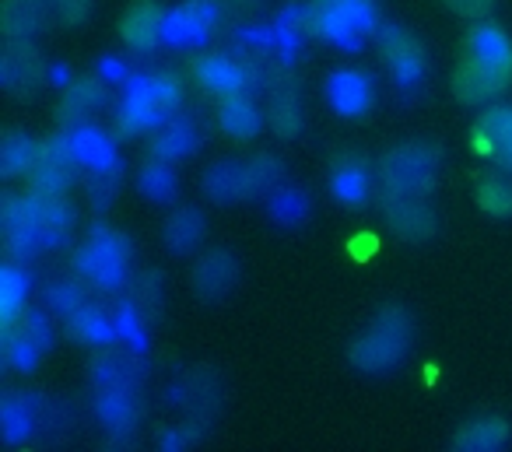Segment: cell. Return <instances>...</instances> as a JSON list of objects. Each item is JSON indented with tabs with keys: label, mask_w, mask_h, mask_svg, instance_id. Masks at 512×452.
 <instances>
[{
	"label": "cell",
	"mask_w": 512,
	"mask_h": 452,
	"mask_svg": "<svg viewBox=\"0 0 512 452\" xmlns=\"http://www.w3.org/2000/svg\"><path fill=\"white\" fill-rule=\"evenodd\" d=\"M411 330V316L400 305H386L383 312H376L369 330L351 344V365L369 375L397 368L400 358L407 354V347H411Z\"/></svg>",
	"instance_id": "obj_1"
},
{
	"label": "cell",
	"mask_w": 512,
	"mask_h": 452,
	"mask_svg": "<svg viewBox=\"0 0 512 452\" xmlns=\"http://www.w3.org/2000/svg\"><path fill=\"white\" fill-rule=\"evenodd\" d=\"M46 305L60 316H74V312L85 305V288L78 281H57L50 291H46Z\"/></svg>",
	"instance_id": "obj_41"
},
{
	"label": "cell",
	"mask_w": 512,
	"mask_h": 452,
	"mask_svg": "<svg viewBox=\"0 0 512 452\" xmlns=\"http://www.w3.org/2000/svg\"><path fill=\"white\" fill-rule=\"evenodd\" d=\"M165 11L151 0H137L123 18V43L130 53H155L165 43Z\"/></svg>",
	"instance_id": "obj_12"
},
{
	"label": "cell",
	"mask_w": 512,
	"mask_h": 452,
	"mask_svg": "<svg viewBox=\"0 0 512 452\" xmlns=\"http://www.w3.org/2000/svg\"><path fill=\"white\" fill-rule=\"evenodd\" d=\"M467 57H474V60H481V64L512 74V43L505 39L502 29H495V25H477V29L470 32Z\"/></svg>",
	"instance_id": "obj_22"
},
{
	"label": "cell",
	"mask_w": 512,
	"mask_h": 452,
	"mask_svg": "<svg viewBox=\"0 0 512 452\" xmlns=\"http://www.w3.org/2000/svg\"><path fill=\"white\" fill-rule=\"evenodd\" d=\"M235 281H239V263L228 249H211L193 267V291L204 302H221L235 288Z\"/></svg>",
	"instance_id": "obj_11"
},
{
	"label": "cell",
	"mask_w": 512,
	"mask_h": 452,
	"mask_svg": "<svg viewBox=\"0 0 512 452\" xmlns=\"http://www.w3.org/2000/svg\"><path fill=\"white\" fill-rule=\"evenodd\" d=\"M200 239H204V218H200L197 207H183V211L172 214L169 225H165V246L176 256L193 253V249L200 246Z\"/></svg>",
	"instance_id": "obj_27"
},
{
	"label": "cell",
	"mask_w": 512,
	"mask_h": 452,
	"mask_svg": "<svg viewBox=\"0 0 512 452\" xmlns=\"http://www.w3.org/2000/svg\"><path fill=\"white\" fill-rule=\"evenodd\" d=\"M509 442V424L502 417H474L470 424H463L453 438V449L460 452H495V449H505Z\"/></svg>",
	"instance_id": "obj_19"
},
{
	"label": "cell",
	"mask_w": 512,
	"mask_h": 452,
	"mask_svg": "<svg viewBox=\"0 0 512 452\" xmlns=\"http://www.w3.org/2000/svg\"><path fill=\"white\" fill-rule=\"evenodd\" d=\"M316 8H327V11H337V15L351 18L358 22L365 32L376 25V0H316Z\"/></svg>",
	"instance_id": "obj_40"
},
{
	"label": "cell",
	"mask_w": 512,
	"mask_h": 452,
	"mask_svg": "<svg viewBox=\"0 0 512 452\" xmlns=\"http://www.w3.org/2000/svg\"><path fill=\"white\" fill-rule=\"evenodd\" d=\"M25 298H29V277L18 267L0 270V316H4V326L22 316Z\"/></svg>",
	"instance_id": "obj_33"
},
{
	"label": "cell",
	"mask_w": 512,
	"mask_h": 452,
	"mask_svg": "<svg viewBox=\"0 0 512 452\" xmlns=\"http://www.w3.org/2000/svg\"><path fill=\"white\" fill-rule=\"evenodd\" d=\"M71 319V333L78 340H88V344H109L116 340V312H106L99 305H81Z\"/></svg>",
	"instance_id": "obj_26"
},
{
	"label": "cell",
	"mask_w": 512,
	"mask_h": 452,
	"mask_svg": "<svg viewBox=\"0 0 512 452\" xmlns=\"http://www.w3.org/2000/svg\"><path fill=\"white\" fill-rule=\"evenodd\" d=\"M109 99L106 92V81L102 78H92V81H78V85L67 88V99H64V109H60V120L67 127H81L95 109H102Z\"/></svg>",
	"instance_id": "obj_23"
},
{
	"label": "cell",
	"mask_w": 512,
	"mask_h": 452,
	"mask_svg": "<svg viewBox=\"0 0 512 452\" xmlns=\"http://www.w3.org/2000/svg\"><path fill=\"white\" fill-rule=\"evenodd\" d=\"M383 214L390 228L407 242H421L435 232V214L425 204V193H404V190H386L383 193Z\"/></svg>",
	"instance_id": "obj_6"
},
{
	"label": "cell",
	"mask_w": 512,
	"mask_h": 452,
	"mask_svg": "<svg viewBox=\"0 0 512 452\" xmlns=\"http://www.w3.org/2000/svg\"><path fill=\"white\" fill-rule=\"evenodd\" d=\"M204 190L214 204H235V200L249 197L246 162H214L204 176Z\"/></svg>",
	"instance_id": "obj_18"
},
{
	"label": "cell",
	"mask_w": 512,
	"mask_h": 452,
	"mask_svg": "<svg viewBox=\"0 0 512 452\" xmlns=\"http://www.w3.org/2000/svg\"><path fill=\"white\" fill-rule=\"evenodd\" d=\"M498 0H446V8L456 11L460 18H474V22H481V18H488L491 11H495Z\"/></svg>",
	"instance_id": "obj_45"
},
{
	"label": "cell",
	"mask_w": 512,
	"mask_h": 452,
	"mask_svg": "<svg viewBox=\"0 0 512 452\" xmlns=\"http://www.w3.org/2000/svg\"><path fill=\"white\" fill-rule=\"evenodd\" d=\"M0 424H4V438H8V445H18L22 438H29V431H32L29 400L8 396V400H4V410H0Z\"/></svg>",
	"instance_id": "obj_39"
},
{
	"label": "cell",
	"mask_w": 512,
	"mask_h": 452,
	"mask_svg": "<svg viewBox=\"0 0 512 452\" xmlns=\"http://www.w3.org/2000/svg\"><path fill=\"white\" fill-rule=\"evenodd\" d=\"M193 71H197L200 85L221 95L246 92V85H249V71L235 57H228V53H207V57L197 60Z\"/></svg>",
	"instance_id": "obj_13"
},
{
	"label": "cell",
	"mask_w": 512,
	"mask_h": 452,
	"mask_svg": "<svg viewBox=\"0 0 512 452\" xmlns=\"http://www.w3.org/2000/svg\"><path fill=\"white\" fill-rule=\"evenodd\" d=\"M39 351H46V347L39 344L36 337H29L22 326H15V323L4 326V358L11 361V368H22V372H29V368L36 365Z\"/></svg>",
	"instance_id": "obj_35"
},
{
	"label": "cell",
	"mask_w": 512,
	"mask_h": 452,
	"mask_svg": "<svg viewBox=\"0 0 512 452\" xmlns=\"http://www.w3.org/2000/svg\"><path fill=\"white\" fill-rule=\"evenodd\" d=\"M383 183L386 190L428 193L439 179V151L432 144H400L383 155Z\"/></svg>",
	"instance_id": "obj_3"
},
{
	"label": "cell",
	"mask_w": 512,
	"mask_h": 452,
	"mask_svg": "<svg viewBox=\"0 0 512 452\" xmlns=\"http://www.w3.org/2000/svg\"><path fill=\"white\" fill-rule=\"evenodd\" d=\"M383 53L397 85L404 92H418L421 81H425V50H421L418 39L400 25H390V29H383Z\"/></svg>",
	"instance_id": "obj_7"
},
{
	"label": "cell",
	"mask_w": 512,
	"mask_h": 452,
	"mask_svg": "<svg viewBox=\"0 0 512 452\" xmlns=\"http://www.w3.org/2000/svg\"><path fill=\"white\" fill-rule=\"evenodd\" d=\"M376 235H358L355 242H351V256H355V260H369L372 253H376Z\"/></svg>",
	"instance_id": "obj_46"
},
{
	"label": "cell",
	"mask_w": 512,
	"mask_h": 452,
	"mask_svg": "<svg viewBox=\"0 0 512 452\" xmlns=\"http://www.w3.org/2000/svg\"><path fill=\"white\" fill-rule=\"evenodd\" d=\"M137 386H123V389H99V417L113 435H127L137 424Z\"/></svg>",
	"instance_id": "obj_20"
},
{
	"label": "cell",
	"mask_w": 512,
	"mask_h": 452,
	"mask_svg": "<svg viewBox=\"0 0 512 452\" xmlns=\"http://www.w3.org/2000/svg\"><path fill=\"white\" fill-rule=\"evenodd\" d=\"M512 74L509 71H498V67H488L481 60L467 57L460 67H456V78H453V92L460 102L467 106H484V102L498 99L509 85Z\"/></svg>",
	"instance_id": "obj_10"
},
{
	"label": "cell",
	"mask_w": 512,
	"mask_h": 452,
	"mask_svg": "<svg viewBox=\"0 0 512 452\" xmlns=\"http://www.w3.org/2000/svg\"><path fill=\"white\" fill-rule=\"evenodd\" d=\"M36 158H39V144H32L29 137L18 134V130H11V134L4 137V144H0V172H4V176L32 172Z\"/></svg>",
	"instance_id": "obj_32"
},
{
	"label": "cell",
	"mask_w": 512,
	"mask_h": 452,
	"mask_svg": "<svg viewBox=\"0 0 512 452\" xmlns=\"http://www.w3.org/2000/svg\"><path fill=\"white\" fill-rule=\"evenodd\" d=\"M46 64L39 57V50L29 39H11V46L0 57V85L8 88L11 95H29L43 85Z\"/></svg>",
	"instance_id": "obj_8"
},
{
	"label": "cell",
	"mask_w": 512,
	"mask_h": 452,
	"mask_svg": "<svg viewBox=\"0 0 512 452\" xmlns=\"http://www.w3.org/2000/svg\"><path fill=\"white\" fill-rule=\"evenodd\" d=\"M32 211H36V235L39 246H57V242L67 239L74 225V211L67 207L64 197H39L32 193Z\"/></svg>",
	"instance_id": "obj_16"
},
{
	"label": "cell",
	"mask_w": 512,
	"mask_h": 452,
	"mask_svg": "<svg viewBox=\"0 0 512 452\" xmlns=\"http://www.w3.org/2000/svg\"><path fill=\"white\" fill-rule=\"evenodd\" d=\"M158 305H162V281H158V274H144L137 284V309L158 312Z\"/></svg>",
	"instance_id": "obj_43"
},
{
	"label": "cell",
	"mask_w": 512,
	"mask_h": 452,
	"mask_svg": "<svg viewBox=\"0 0 512 452\" xmlns=\"http://www.w3.org/2000/svg\"><path fill=\"white\" fill-rule=\"evenodd\" d=\"M474 144H481L488 155L512 162V109L505 106H491L481 113L474 127Z\"/></svg>",
	"instance_id": "obj_17"
},
{
	"label": "cell",
	"mask_w": 512,
	"mask_h": 452,
	"mask_svg": "<svg viewBox=\"0 0 512 452\" xmlns=\"http://www.w3.org/2000/svg\"><path fill=\"white\" fill-rule=\"evenodd\" d=\"M74 169H78V158H74L71 137H50V141L39 144V158L29 172L32 193H39V197H60L71 186Z\"/></svg>",
	"instance_id": "obj_5"
},
{
	"label": "cell",
	"mask_w": 512,
	"mask_h": 452,
	"mask_svg": "<svg viewBox=\"0 0 512 452\" xmlns=\"http://www.w3.org/2000/svg\"><path fill=\"white\" fill-rule=\"evenodd\" d=\"M316 32H320L327 43L341 46V50H358L365 39V29L351 18L337 15V11H327V8H316Z\"/></svg>",
	"instance_id": "obj_31"
},
{
	"label": "cell",
	"mask_w": 512,
	"mask_h": 452,
	"mask_svg": "<svg viewBox=\"0 0 512 452\" xmlns=\"http://www.w3.org/2000/svg\"><path fill=\"white\" fill-rule=\"evenodd\" d=\"M197 144H200V137L190 120H165L162 134L155 137V155L165 158V162H176V158L190 155Z\"/></svg>",
	"instance_id": "obj_29"
},
{
	"label": "cell",
	"mask_w": 512,
	"mask_h": 452,
	"mask_svg": "<svg viewBox=\"0 0 512 452\" xmlns=\"http://www.w3.org/2000/svg\"><path fill=\"white\" fill-rule=\"evenodd\" d=\"M141 379V365L134 358H102L95 365V382L99 389H123V386H137Z\"/></svg>",
	"instance_id": "obj_36"
},
{
	"label": "cell",
	"mask_w": 512,
	"mask_h": 452,
	"mask_svg": "<svg viewBox=\"0 0 512 452\" xmlns=\"http://www.w3.org/2000/svg\"><path fill=\"white\" fill-rule=\"evenodd\" d=\"M246 172H249V197H260V193H274L281 186V162L274 155H256L246 162Z\"/></svg>",
	"instance_id": "obj_37"
},
{
	"label": "cell",
	"mask_w": 512,
	"mask_h": 452,
	"mask_svg": "<svg viewBox=\"0 0 512 452\" xmlns=\"http://www.w3.org/2000/svg\"><path fill=\"white\" fill-rule=\"evenodd\" d=\"M221 127H225L228 137H235V141H249V137H256V130H260V109L253 106V99L242 92L235 95H225V102H221Z\"/></svg>",
	"instance_id": "obj_25"
},
{
	"label": "cell",
	"mask_w": 512,
	"mask_h": 452,
	"mask_svg": "<svg viewBox=\"0 0 512 452\" xmlns=\"http://www.w3.org/2000/svg\"><path fill=\"white\" fill-rule=\"evenodd\" d=\"M137 186H141V193H148L151 200H172L176 197V172H172V162L158 158V162L144 165Z\"/></svg>",
	"instance_id": "obj_38"
},
{
	"label": "cell",
	"mask_w": 512,
	"mask_h": 452,
	"mask_svg": "<svg viewBox=\"0 0 512 452\" xmlns=\"http://www.w3.org/2000/svg\"><path fill=\"white\" fill-rule=\"evenodd\" d=\"M176 106H179L176 78H165V74L134 78L127 88V102H123L116 123H120L123 134H141V130L162 127L165 120H172Z\"/></svg>",
	"instance_id": "obj_2"
},
{
	"label": "cell",
	"mask_w": 512,
	"mask_h": 452,
	"mask_svg": "<svg viewBox=\"0 0 512 452\" xmlns=\"http://www.w3.org/2000/svg\"><path fill=\"white\" fill-rule=\"evenodd\" d=\"M50 8L57 18H64L67 25H78L88 18V11H92V0H50Z\"/></svg>",
	"instance_id": "obj_44"
},
{
	"label": "cell",
	"mask_w": 512,
	"mask_h": 452,
	"mask_svg": "<svg viewBox=\"0 0 512 452\" xmlns=\"http://www.w3.org/2000/svg\"><path fill=\"white\" fill-rule=\"evenodd\" d=\"M214 22H218V4L214 0H190L183 8L169 11V18H165V43L179 46V50L200 46L211 36Z\"/></svg>",
	"instance_id": "obj_9"
},
{
	"label": "cell",
	"mask_w": 512,
	"mask_h": 452,
	"mask_svg": "<svg viewBox=\"0 0 512 452\" xmlns=\"http://www.w3.org/2000/svg\"><path fill=\"white\" fill-rule=\"evenodd\" d=\"M71 137V148H74V158H78V165H85L88 172H95V169H113L116 165V151H113V141H109L102 130H95V127H74V134H67Z\"/></svg>",
	"instance_id": "obj_24"
},
{
	"label": "cell",
	"mask_w": 512,
	"mask_h": 452,
	"mask_svg": "<svg viewBox=\"0 0 512 452\" xmlns=\"http://www.w3.org/2000/svg\"><path fill=\"white\" fill-rule=\"evenodd\" d=\"M50 11V0H4L0 29L8 39H32L36 32H43Z\"/></svg>",
	"instance_id": "obj_15"
},
{
	"label": "cell",
	"mask_w": 512,
	"mask_h": 452,
	"mask_svg": "<svg viewBox=\"0 0 512 452\" xmlns=\"http://www.w3.org/2000/svg\"><path fill=\"white\" fill-rule=\"evenodd\" d=\"M302 123H306V116H302L299 92H295L292 85H281L278 92H274V99H271V127H274V134H278V137H299Z\"/></svg>",
	"instance_id": "obj_28"
},
{
	"label": "cell",
	"mask_w": 512,
	"mask_h": 452,
	"mask_svg": "<svg viewBox=\"0 0 512 452\" xmlns=\"http://www.w3.org/2000/svg\"><path fill=\"white\" fill-rule=\"evenodd\" d=\"M327 99L341 116H362L372 106V81L362 71H337L327 81Z\"/></svg>",
	"instance_id": "obj_14"
},
{
	"label": "cell",
	"mask_w": 512,
	"mask_h": 452,
	"mask_svg": "<svg viewBox=\"0 0 512 452\" xmlns=\"http://www.w3.org/2000/svg\"><path fill=\"white\" fill-rule=\"evenodd\" d=\"M85 183H88V193H92L95 204L106 207L109 200H113V193H116V165H113V169H95V172H88Z\"/></svg>",
	"instance_id": "obj_42"
},
{
	"label": "cell",
	"mask_w": 512,
	"mask_h": 452,
	"mask_svg": "<svg viewBox=\"0 0 512 452\" xmlns=\"http://www.w3.org/2000/svg\"><path fill=\"white\" fill-rule=\"evenodd\" d=\"M474 197L481 211L495 218H512V179H505L502 172H484L474 186Z\"/></svg>",
	"instance_id": "obj_30"
},
{
	"label": "cell",
	"mask_w": 512,
	"mask_h": 452,
	"mask_svg": "<svg viewBox=\"0 0 512 452\" xmlns=\"http://www.w3.org/2000/svg\"><path fill=\"white\" fill-rule=\"evenodd\" d=\"M130 263V242L120 232L109 228H95V235L85 242V249L78 253V270L81 277H88L99 288H116L127 277Z\"/></svg>",
	"instance_id": "obj_4"
},
{
	"label": "cell",
	"mask_w": 512,
	"mask_h": 452,
	"mask_svg": "<svg viewBox=\"0 0 512 452\" xmlns=\"http://www.w3.org/2000/svg\"><path fill=\"white\" fill-rule=\"evenodd\" d=\"M330 193H334L341 204H362L369 197V169H365L362 158L341 155L330 172Z\"/></svg>",
	"instance_id": "obj_21"
},
{
	"label": "cell",
	"mask_w": 512,
	"mask_h": 452,
	"mask_svg": "<svg viewBox=\"0 0 512 452\" xmlns=\"http://www.w3.org/2000/svg\"><path fill=\"white\" fill-rule=\"evenodd\" d=\"M271 218L278 225H302L309 218V197L299 190V186H278L271 193Z\"/></svg>",
	"instance_id": "obj_34"
}]
</instances>
